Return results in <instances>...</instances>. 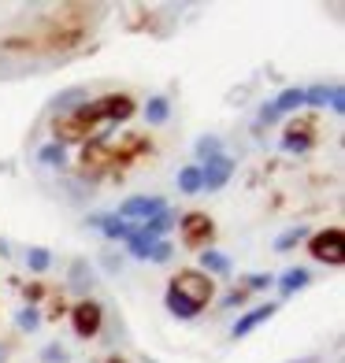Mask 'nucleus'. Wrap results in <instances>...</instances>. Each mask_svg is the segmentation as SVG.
Here are the masks:
<instances>
[{
  "mask_svg": "<svg viewBox=\"0 0 345 363\" xmlns=\"http://www.w3.org/2000/svg\"><path fill=\"white\" fill-rule=\"evenodd\" d=\"M134 111H138V104H134V96H126V93H108L101 101H86L71 115H60L56 119V145L82 141L86 134L93 141H104V130L115 126V123H126Z\"/></svg>",
  "mask_w": 345,
  "mask_h": 363,
  "instance_id": "nucleus-1",
  "label": "nucleus"
},
{
  "mask_svg": "<svg viewBox=\"0 0 345 363\" xmlns=\"http://www.w3.org/2000/svg\"><path fill=\"white\" fill-rule=\"evenodd\" d=\"M171 293H178L182 301H190L193 308H204L208 301H212V293H216V282L204 274V271H193V267H186V271H178L175 278H171V286H168Z\"/></svg>",
  "mask_w": 345,
  "mask_h": 363,
  "instance_id": "nucleus-2",
  "label": "nucleus"
},
{
  "mask_svg": "<svg viewBox=\"0 0 345 363\" xmlns=\"http://www.w3.org/2000/svg\"><path fill=\"white\" fill-rule=\"evenodd\" d=\"M308 252H312V259L327 263V267H341L345 263V234L338 226L316 230V234H308Z\"/></svg>",
  "mask_w": 345,
  "mask_h": 363,
  "instance_id": "nucleus-3",
  "label": "nucleus"
},
{
  "mask_svg": "<svg viewBox=\"0 0 345 363\" xmlns=\"http://www.w3.org/2000/svg\"><path fill=\"white\" fill-rule=\"evenodd\" d=\"M178 230H182V241L190 249H208L212 234H216V223H212L204 211H190V216L178 219Z\"/></svg>",
  "mask_w": 345,
  "mask_h": 363,
  "instance_id": "nucleus-4",
  "label": "nucleus"
},
{
  "mask_svg": "<svg viewBox=\"0 0 345 363\" xmlns=\"http://www.w3.org/2000/svg\"><path fill=\"white\" fill-rule=\"evenodd\" d=\"M67 315H71V326H75L78 337H93L97 330L104 326V308L97 304V301H78Z\"/></svg>",
  "mask_w": 345,
  "mask_h": 363,
  "instance_id": "nucleus-5",
  "label": "nucleus"
},
{
  "mask_svg": "<svg viewBox=\"0 0 345 363\" xmlns=\"http://www.w3.org/2000/svg\"><path fill=\"white\" fill-rule=\"evenodd\" d=\"M230 174H234V160H230L226 152L212 156V160L204 163V167H201V189H208V193L223 189L226 182H230Z\"/></svg>",
  "mask_w": 345,
  "mask_h": 363,
  "instance_id": "nucleus-6",
  "label": "nucleus"
},
{
  "mask_svg": "<svg viewBox=\"0 0 345 363\" xmlns=\"http://www.w3.org/2000/svg\"><path fill=\"white\" fill-rule=\"evenodd\" d=\"M163 208H168V204H163L160 196H126L115 216H119L123 223H126V219H141V223H145V219H153L156 211H163Z\"/></svg>",
  "mask_w": 345,
  "mask_h": 363,
  "instance_id": "nucleus-7",
  "label": "nucleus"
},
{
  "mask_svg": "<svg viewBox=\"0 0 345 363\" xmlns=\"http://www.w3.org/2000/svg\"><path fill=\"white\" fill-rule=\"evenodd\" d=\"M275 311H278V304H260V308H253V311H245V315L230 326V337L238 341V337H245V334H253V330H256L260 323H268Z\"/></svg>",
  "mask_w": 345,
  "mask_h": 363,
  "instance_id": "nucleus-8",
  "label": "nucleus"
},
{
  "mask_svg": "<svg viewBox=\"0 0 345 363\" xmlns=\"http://www.w3.org/2000/svg\"><path fill=\"white\" fill-rule=\"evenodd\" d=\"M89 101V89L86 86H71V89H63V93H56L53 101H48V111L53 115H71L75 108H82Z\"/></svg>",
  "mask_w": 345,
  "mask_h": 363,
  "instance_id": "nucleus-9",
  "label": "nucleus"
},
{
  "mask_svg": "<svg viewBox=\"0 0 345 363\" xmlns=\"http://www.w3.org/2000/svg\"><path fill=\"white\" fill-rule=\"evenodd\" d=\"M312 130H316L312 123H293L283 134V148H286V152H308L312 141H316V138H312Z\"/></svg>",
  "mask_w": 345,
  "mask_h": 363,
  "instance_id": "nucleus-10",
  "label": "nucleus"
},
{
  "mask_svg": "<svg viewBox=\"0 0 345 363\" xmlns=\"http://www.w3.org/2000/svg\"><path fill=\"white\" fill-rule=\"evenodd\" d=\"M175 223H178V219H175V211L163 208V211H156L153 219H145V226L138 230V234H141L145 241H163V234H171V226H175Z\"/></svg>",
  "mask_w": 345,
  "mask_h": 363,
  "instance_id": "nucleus-11",
  "label": "nucleus"
},
{
  "mask_svg": "<svg viewBox=\"0 0 345 363\" xmlns=\"http://www.w3.org/2000/svg\"><path fill=\"white\" fill-rule=\"evenodd\" d=\"M89 226H97L108 241H126L134 230H130V223H123L119 216H89Z\"/></svg>",
  "mask_w": 345,
  "mask_h": 363,
  "instance_id": "nucleus-12",
  "label": "nucleus"
},
{
  "mask_svg": "<svg viewBox=\"0 0 345 363\" xmlns=\"http://www.w3.org/2000/svg\"><path fill=\"white\" fill-rule=\"evenodd\" d=\"M312 282V271L308 267H290V271H283V278H275V286H278V293L283 296H293L297 289H305Z\"/></svg>",
  "mask_w": 345,
  "mask_h": 363,
  "instance_id": "nucleus-13",
  "label": "nucleus"
},
{
  "mask_svg": "<svg viewBox=\"0 0 345 363\" xmlns=\"http://www.w3.org/2000/svg\"><path fill=\"white\" fill-rule=\"evenodd\" d=\"M171 119V101L168 96H149V104H145V123L149 126H163Z\"/></svg>",
  "mask_w": 345,
  "mask_h": 363,
  "instance_id": "nucleus-14",
  "label": "nucleus"
},
{
  "mask_svg": "<svg viewBox=\"0 0 345 363\" xmlns=\"http://www.w3.org/2000/svg\"><path fill=\"white\" fill-rule=\"evenodd\" d=\"M271 108L278 111V115H286V111H297V108H305V89H297V86H290V89H283L271 101Z\"/></svg>",
  "mask_w": 345,
  "mask_h": 363,
  "instance_id": "nucleus-15",
  "label": "nucleus"
},
{
  "mask_svg": "<svg viewBox=\"0 0 345 363\" xmlns=\"http://www.w3.org/2000/svg\"><path fill=\"white\" fill-rule=\"evenodd\" d=\"M197 271H204L208 278L212 274H230V259L223 252H216V249H204L201 252V267H197Z\"/></svg>",
  "mask_w": 345,
  "mask_h": 363,
  "instance_id": "nucleus-16",
  "label": "nucleus"
},
{
  "mask_svg": "<svg viewBox=\"0 0 345 363\" xmlns=\"http://www.w3.org/2000/svg\"><path fill=\"white\" fill-rule=\"evenodd\" d=\"M67 282H71V289H78V293H86V289L93 286V271H89V263H86V259H75V263H71Z\"/></svg>",
  "mask_w": 345,
  "mask_h": 363,
  "instance_id": "nucleus-17",
  "label": "nucleus"
},
{
  "mask_svg": "<svg viewBox=\"0 0 345 363\" xmlns=\"http://www.w3.org/2000/svg\"><path fill=\"white\" fill-rule=\"evenodd\" d=\"M163 304H168V311L175 319H197V311H201V308H193L190 301H182V296L171 293V289H168V296H163Z\"/></svg>",
  "mask_w": 345,
  "mask_h": 363,
  "instance_id": "nucleus-18",
  "label": "nucleus"
},
{
  "mask_svg": "<svg viewBox=\"0 0 345 363\" xmlns=\"http://www.w3.org/2000/svg\"><path fill=\"white\" fill-rule=\"evenodd\" d=\"M178 193H186V196L201 193V167H197V163H190V167L178 171Z\"/></svg>",
  "mask_w": 345,
  "mask_h": 363,
  "instance_id": "nucleus-19",
  "label": "nucleus"
},
{
  "mask_svg": "<svg viewBox=\"0 0 345 363\" xmlns=\"http://www.w3.org/2000/svg\"><path fill=\"white\" fill-rule=\"evenodd\" d=\"M219 152H223V141L216 134H204L201 141H197V160H201V163H208L212 156H219Z\"/></svg>",
  "mask_w": 345,
  "mask_h": 363,
  "instance_id": "nucleus-20",
  "label": "nucleus"
},
{
  "mask_svg": "<svg viewBox=\"0 0 345 363\" xmlns=\"http://www.w3.org/2000/svg\"><path fill=\"white\" fill-rule=\"evenodd\" d=\"M308 238V230L305 226H293V230H286V234H278V241H275V252H290L293 245H301Z\"/></svg>",
  "mask_w": 345,
  "mask_h": 363,
  "instance_id": "nucleus-21",
  "label": "nucleus"
},
{
  "mask_svg": "<svg viewBox=\"0 0 345 363\" xmlns=\"http://www.w3.org/2000/svg\"><path fill=\"white\" fill-rule=\"evenodd\" d=\"M48 263H53V252H48V249H30L26 252V267L34 271V274H45Z\"/></svg>",
  "mask_w": 345,
  "mask_h": 363,
  "instance_id": "nucleus-22",
  "label": "nucleus"
},
{
  "mask_svg": "<svg viewBox=\"0 0 345 363\" xmlns=\"http://www.w3.org/2000/svg\"><path fill=\"white\" fill-rule=\"evenodd\" d=\"M41 163H45V167H63V163H67V152H63V145H45L41 148Z\"/></svg>",
  "mask_w": 345,
  "mask_h": 363,
  "instance_id": "nucleus-23",
  "label": "nucleus"
},
{
  "mask_svg": "<svg viewBox=\"0 0 345 363\" xmlns=\"http://www.w3.org/2000/svg\"><path fill=\"white\" fill-rule=\"evenodd\" d=\"M149 245H153V241H145L138 230H134V234L126 238V252L134 256V259H149Z\"/></svg>",
  "mask_w": 345,
  "mask_h": 363,
  "instance_id": "nucleus-24",
  "label": "nucleus"
},
{
  "mask_svg": "<svg viewBox=\"0 0 345 363\" xmlns=\"http://www.w3.org/2000/svg\"><path fill=\"white\" fill-rule=\"evenodd\" d=\"M275 286V274H249L245 278V293H264V289H271Z\"/></svg>",
  "mask_w": 345,
  "mask_h": 363,
  "instance_id": "nucleus-25",
  "label": "nucleus"
},
{
  "mask_svg": "<svg viewBox=\"0 0 345 363\" xmlns=\"http://www.w3.org/2000/svg\"><path fill=\"white\" fill-rule=\"evenodd\" d=\"M15 323H19V330H26V334H34L41 326V315H38V308H23L19 315H15Z\"/></svg>",
  "mask_w": 345,
  "mask_h": 363,
  "instance_id": "nucleus-26",
  "label": "nucleus"
},
{
  "mask_svg": "<svg viewBox=\"0 0 345 363\" xmlns=\"http://www.w3.org/2000/svg\"><path fill=\"white\" fill-rule=\"evenodd\" d=\"M327 93H331V86H312V89H305V108H327Z\"/></svg>",
  "mask_w": 345,
  "mask_h": 363,
  "instance_id": "nucleus-27",
  "label": "nucleus"
},
{
  "mask_svg": "<svg viewBox=\"0 0 345 363\" xmlns=\"http://www.w3.org/2000/svg\"><path fill=\"white\" fill-rule=\"evenodd\" d=\"M171 256H175V245H171V241H153V245H149V259H153V263H168Z\"/></svg>",
  "mask_w": 345,
  "mask_h": 363,
  "instance_id": "nucleus-28",
  "label": "nucleus"
},
{
  "mask_svg": "<svg viewBox=\"0 0 345 363\" xmlns=\"http://www.w3.org/2000/svg\"><path fill=\"white\" fill-rule=\"evenodd\" d=\"M327 104H331L334 115H341V111H345V89H341V86H331V93H327Z\"/></svg>",
  "mask_w": 345,
  "mask_h": 363,
  "instance_id": "nucleus-29",
  "label": "nucleus"
},
{
  "mask_svg": "<svg viewBox=\"0 0 345 363\" xmlns=\"http://www.w3.org/2000/svg\"><path fill=\"white\" fill-rule=\"evenodd\" d=\"M41 359H45V363H63V359H67V352H63L60 345H48V349L41 352Z\"/></svg>",
  "mask_w": 345,
  "mask_h": 363,
  "instance_id": "nucleus-30",
  "label": "nucleus"
},
{
  "mask_svg": "<svg viewBox=\"0 0 345 363\" xmlns=\"http://www.w3.org/2000/svg\"><path fill=\"white\" fill-rule=\"evenodd\" d=\"M245 296H249L245 289H230V293L223 296V308H238V304H245Z\"/></svg>",
  "mask_w": 345,
  "mask_h": 363,
  "instance_id": "nucleus-31",
  "label": "nucleus"
},
{
  "mask_svg": "<svg viewBox=\"0 0 345 363\" xmlns=\"http://www.w3.org/2000/svg\"><path fill=\"white\" fill-rule=\"evenodd\" d=\"M275 119H278V111H275V108H271V101H268L264 108H260V123H275Z\"/></svg>",
  "mask_w": 345,
  "mask_h": 363,
  "instance_id": "nucleus-32",
  "label": "nucleus"
},
{
  "mask_svg": "<svg viewBox=\"0 0 345 363\" xmlns=\"http://www.w3.org/2000/svg\"><path fill=\"white\" fill-rule=\"evenodd\" d=\"M290 363H316V356H305V359H290Z\"/></svg>",
  "mask_w": 345,
  "mask_h": 363,
  "instance_id": "nucleus-33",
  "label": "nucleus"
},
{
  "mask_svg": "<svg viewBox=\"0 0 345 363\" xmlns=\"http://www.w3.org/2000/svg\"><path fill=\"white\" fill-rule=\"evenodd\" d=\"M108 363H126V359H123V356H111V359H108Z\"/></svg>",
  "mask_w": 345,
  "mask_h": 363,
  "instance_id": "nucleus-34",
  "label": "nucleus"
},
{
  "mask_svg": "<svg viewBox=\"0 0 345 363\" xmlns=\"http://www.w3.org/2000/svg\"><path fill=\"white\" fill-rule=\"evenodd\" d=\"M8 359V349H0V363H4Z\"/></svg>",
  "mask_w": 345,
  "mask_h": 363,
  "instance_id": "nucleus-35",
  "label": "nucleus"
}]
</instances>
